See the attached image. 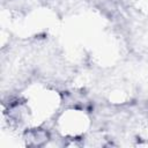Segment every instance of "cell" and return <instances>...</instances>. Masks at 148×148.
Segmentation results:
<instances>
[{"label":"cell","instance_id":"obj_1","mask_svg":"<svg viewBox=\"0 0 148 148\" xmlns=\"http://www.w3.org/2000/svg\"><path fill=\"white\" fill-rule=\"evenodd\" d=\"M86 118L84 114L79 113L76 110H72L71 112H67L64 114V119H61L60 124L62 125L64 132L66 134H72L76 135L81 132V127L84 126Z\"/></svg>","mask_w":148,"mask_h":148}]
</instances>
